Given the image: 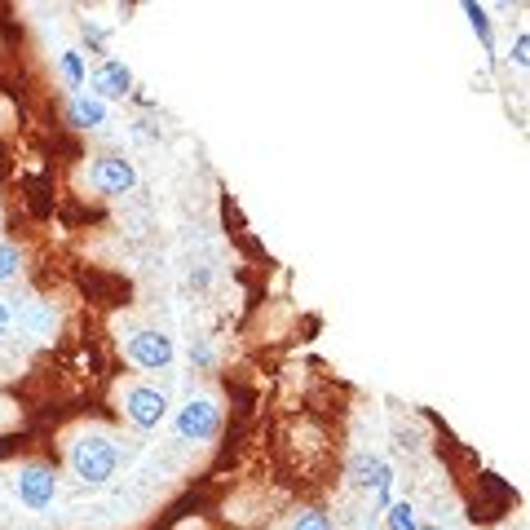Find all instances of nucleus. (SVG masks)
Returning <instances> with one entry per match:
<instances>
[{"instance_id":"obj_1","label":"nucleus","mask_w":530,"mask_h":530,"mask_svg":"<svg viewBox=\"0 0 530 530\" xmlns=\"http://www.w3.org/2000/svg\"><path fill=\"white\" fill-rule=\"evenodd\" d=\"M71 469H76L80 482L89 486H106L120 469V451L106 433H84V438L71 442Z\"/></svg>"},{"instance_id":"obj_2","label":"nucleus","mask_w":530,"mask_h":530,"mask_svg":"<svg viewBox=\"0 0 530 530\" xmlns=\"http://www.w3.org/2000/svg\"><path fill=\"white\" fill-rule=\"evenodd\" d=\"M177 433L186 442H212L221 433V407L212 398H190L182 411H177Z\"/></svg>"},{"instance_id":"obj_3","label":"nucleus","mask_w":530,"mask_h":530,"mask_svg":"<svg viewBox=\"0 0 530 530\" xmlns=\"http://www.w3.org/2000/svg\"><path fill=\"white\" fill-rule=\"evenodd\" d=\"M124 416H129L137 429H159L168 416V398L151 385H133L129 394H124Z\"/></svg>"},{"instance_id":"obj_4","label":"nucleus","mask_w":530,"mask_h":530,"mask_svg":"<svg viewBox=\"0 0 530 530\" xmlns=\"http://www.w3.org/2000/svg\"><path fill=\"white\" fill-rule=\"evenodd\" d=\"M173 336H164V332H155V327H146V332H137L133 341H129V358L137 367H146V371H159V367H168L173 363Z\"/></svg>"},{"instance_id":"obj_5","label":"nucleus","mask_w":530,"mask_h":530,"mask_svg":"<svg viewBox=\"0 0 530 530\" xmlns=\"http://www.w3.org/2000/svg\"><path fill=\"white\" fill-rule=\"evenodd\" d=\"M89 89H93V98H98V102L129 98V93H133V71L124 67V62L106 58V62H98V71L89 76Z\"/></svg>"},{"instance_id":"obj_6","label":"nucleus","mask_w":530,"mask_h":530,"mask_svg":"<svg viewBox=\"0 0 530 530\" xmlns=\"http://www.w3.org/2000/svg\"><path fill=\"white\" fill-rule=\"evenodd\" d=\"M93 186H98L102 195H129L137 186V168L124 155H102L98 164H93Z\"/></svg>"},{"instance_id":"obj_7","label":"nucleus","mask_w":530,"mask_h":530,"mask_svg":"<svg viewBox=\"0 0 530 530\" xmlns=\"http://www.w3.org/2000/svg\"><path fill=\"white\" fill-rule=\"evenodd\" d=\"M18 500H23L31 513H40V508H49L58 500V477L49 469H40V464H31V469L18 473Z\"/></svg>"},{"instance_id":"obj_8","label":"nucleus","mask_w":530,"mask_h":530,"mask_svg":"<svg viewBox=\"0 0 530 530\" xmlns=\"http://www.w3.org/2000/svg\"><path fill=\"white\" fill-rule=\"evenodd\" d=\"M389 482H394V469H389L385 460H371V455L354 460V486H363V491H376L380 508H389Z\"/></svg>"},{"instance_id":"obj_9","label":"nucleus","mask_w":530,"mask_h":530,"mask_svg":"<svg viewBox=\"0 0 530 530\" xmlns=\"http://www.w3.org/2000/svg\"><path fill=\"white\" fill-rule=\"evenodd\" d=\"M67 120H71V129H98V124H106V102L76 98L67 106Z\"/></svg>"},{"instance_id":"obj_10","label":"nucleus","mask_w":530,"mask_h":530,"mask_svg":"<svg viewBox=\"0 0 530 530\" xmlns=\"http://www.w3.org/2000/svg\"><path fill=\"white\" fill-rule=\"evenodd\" d=\"M385 530H420V517H416V508H411L407 500L389 504V508H385Z\"/></svg>"},{"instance_id":"obj_11","label":"nucleus","mask_w":530,"mask_h":530,"mask_svg":"<svg viewBox=\"0 0 530 530\" xmlns=\"http://www.w3.org/2000/svg\"><path fill=\"white\" fill-rule=\"evenodd\" d=\"M18 270H23V252H18L14 243H0V283L14 279Z\"/></svg>"},{"instance_id":"obj_12","label":"nucleus","mask_w":530,"mask_h":530,"mask_svg":"<svg viewBox=\"0 0 530 530\" xmlns=\"http://www.w3.org/2000/svg\"><path fill=\"white\" fill-rule=\"evenodd\" d=\"M464 14H469V27L477 31V40L491 49V18H486V9L482 5H464Z\"/></svg>"},{"instance_id":"obj_13","label":"nucleus","mask_w":530,"mask_h":530,"mask_svg":"<svg viewBox=\"0 0 530 530\" xmlns=\"http://www.w3.org/2000/svg\"><path fill=\"white\" fill-rule=\"evenodd\" d=\"M62 76H67L71 89H80V84H84V58H80L76 49H67V53H62Z\"/></svg>"},{"instance_id":"obj_14","label":"nucleus","mask_w":530,"mask_h":530,"mask_svg":"<svg viewBox=\"0 0 530 530\" xmlns=\"http://www.w3.org/2000/svg\"><path fill=\"white\" fill-rule=\"evenodd\" d=\"M292 530H332V522H327V513H318V508H305L292 522Z\"/></svg>"},{"instance_id":"obj_15","label":"nucleus","mask_w":530,"mask_h":530,"mask_svg":"<svg viewBox=\"0 0 530 530\" xmlns=\"http://www.w3.org/2000/svg\"><path fill=\"white\" fill-rule=\"evenodd\" d=\"M513 62H517V67H530V36H526V31L513 40Z\"/></svg>"},{"instance_id":"obj_16","label":"nucleus","mask_w":530,"mask_h":530,"mask_svg":"<svg viewBox=\"0 0 530 530\" xmlns=\"http://www.w3.org/2000/svg\"><path fill=\"white\" fill-rule=\"evenodd\" d=\"M190 358H195V363H212V349L208 345H190Z\"/></svg>"},{"instance_id":"obj_17","label":"nucleus","mask_w":530,"mask_h":530,"mask_svg":"<svg viewBox=\"0 0 530 530\" xmlns=\"http://www.w3.org/2000/svg\"><path fill=\"white\" fill-rule=\"evenodd\" d=\"M5 323H9V305L0 301V327H5Z\"/></svg>"},{"instance_id":"obj_18","label":"nucleus","mask_w":530,"mask_h":530,"mask_svg":"<svg viewBox=\"0 0 530 530\" xmlns=\"http://www.w3.org/2000/svg\"><path fill=\"white\" fill-rule=\"evenodd\" d=\"M420 530H438V526H420Z\"/></svg>"}]
</instances>
